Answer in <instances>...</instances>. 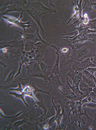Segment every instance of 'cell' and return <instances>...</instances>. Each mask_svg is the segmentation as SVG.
I'll return each instance as SVG.
<instances>
[{
  "label": "cell",
  "mask_w": 96,
  "mask_h": 130,
  "mask_svg": "<svg viewBox=\"0 0 96 130\" xmlns=\"http://www.w3.org/2000/svg\"><path fill=\"white\" fill-rule=\"evenodd\" d=\"M96 9V3H91L89 4V11Z\"/></svg>",
  "instance_id": "24"
},
{
  "label": "cell",
  "mask_w": 96,
  "mask_h": 130,
  "mask_svg": "<svg viewBox=\"0 0 96 130\" xmlns=\"http://www.w3.org/2000/svg\"><path fill=\"white\" fill-rule=\"evenodd\" d=\"M50 127L48 123L44 125L43 126V129H49Z\"/></svg>",
  "instance_id": "27"
},
{
  "label": "cell",
  "mask_w": 96,
  "mask_h": 130,
  "mask_svg": "<svg viewBox=\"0 0 96 130\" xmlns=\"http://www.w3.org/2000/svg\"><path fill=\"white\" fill-rule=\"evenodd\" d=\"M56 116L55 115L54 116L51 117V118L50 119L49 121L48 122V124L49 125L50 127H51L52 125L53 124V123L55 121H56Z\"/></svg>",
  "instance_id": "23"
},
{
  "label": "cell",
  "mask_w": 96,
  "mask_h": 130,
  "mask_svg": "<svg viewBox=\"0 0 96 130\" xmlns=\"http://www.w3.org/2000/svg\"><path fill=\"white\" fill-rule=\"evenodd\" d=\"M91 61L92 63L96 66V56L94 57H91Z\"/></svg>",
  "instance_id": "26"
},
{
  "label": "cell",
  "mask_w": 96,
  "mask_h": 130,
  "mask_svg": "<svg viewBox=\"0 0 96 130\" xmlns=\"http://www.w3.org/2000/svg\"><path fill=\"white\" fill-rule=\"evenodd\" d=\"M41 69L43 73L44 76V79L46 81H51V79L50 77H49V76L50 75V73L47 72V71L48 69L50 68V67L45 65V64L42 62L40 64Z\"/></svg>",
  "instance_id": "6"
},
{
  "label": "cell",
  "mask_w": 96,
  "mask_h": 130,
  "mask_svg": "<svg viewBox=\"0 0 96 130\" xmlns=\"http://www.w3.org/2000/svg\"><path fill=\"white\" fill-rule=\"evenodd\" d=\"M29 14V15L32 17V18L34 19V20H35L38 25L40 27L42 31V33H43V35H44V33H45L47 35H48L45 32L41 24V16L43 14H45V13H42L41 14H39L38 12L37 11L34 10H27L26 11Z\"/></svg>",
  "instance_id": "2"
},
{
  "label": "cell",
  "mask_w": 96,
  "mask_h": 130,
  "mask_svg": "<svg viewBox=\"0 0 96 130\" xmlns=\"http://www.w3.org/2000/svg\"><path fill=\"white\" fill-rule=\"evenodd\" d=\"M86 70L93 76H94V73L96 72V67H89Z\"/></svg>",
  "instance_id": "22"
},
{
  "label": "cell",
  "mask_w": 96,
  "mask_h": 130,
  "mask_svg": "<svg viewBox=\"0 0 96 130\" xmlns=\"http://www.w3.org/2000/svg\"><path fill=\"white\" fill-rule=\"evenodd\" d=\"M83 107H90L96 108V103H83Z\"/></svg>",
  "instance_id": "20"
},
{
  "label": "cell",
  "mask_w": 96,
  "mask_h": 130,
  "mask_svg": "<svg viewBox=\"0 0 96 130\" xmlns=\"http://www.w3.org/2000/svg\"><path fill=\"white\" fill-rule=\"evenodd\" d=\"M82 80L88 85L91 87L93 88L96 86L95 80L94 79H89L82 74Z\"/></svg>",
  "instance_id": "9"
},
{
  "label": "cell",
  "mask_w": 96,
  "mask_h": 130,
  "mask_svg": "<svg viewBox=\"0 0 96 130\" xmlns=\"http://www.w3.org/2000/svg\"><path fill=\"white\" fill-rule=\"evenodd\" d=\"M36 103H37V104L39 106V107L43 109L44 112V113H46L48 111L47 109L46 105L45 104L43 100H42L40 101L37 102Z\"/></svg>",
  "instance_id": "17"
},
{
  "label": "cell",
  "mask_w": 96,
  "mask_h": 130,
  "mask_svg": "<svg viewBox=\"0 0 96 130\" xmlns=\"http://www.w3.org/2000/svg\"><path fill=\"white\" fill-rule=\"evenodd\" d=\"M2 17L7 22L10 23V24L15 25L18 27L22 28L24 30L25 32H26V28H29L30 29H31L29 27L30 26H32L30 25V23L31 22V21H29V22L24 23L20 21V19H18L13 17L4 16Z\"/></svg>",
  "instance_id": "1"
},
{
  "label": "cell",
  "mask_w": 96,
  "mask_h": 130,
  "mask_svg": "<svg viewBox=\"0 0 96 130\" xmlns=\"http://www.w3.org/2000/svg\"><path fill=\"white\" fill-rule=\"evenodd\" d=\"M90 43H81V42H78V43H73V44L72 45L71 47L73 51H76L77 50L81 49L83 47L89 44Z\"/></svg>",
  "instance_id": "12"
},
{
  "label": "cell",
  "mask_w": 96,
  "mask_h": 130,
  "mask_svg": "<svg viewBox=\"0 0 96 130\" xmlns=\"http://www.w3.org/2000/svg\"><path fill=\"white\" fill-rule=\"evenodd\" d=\"M79 88L81 92L87 94H89L91 92L93 91L92 88L90 87L82 79L79 85Z\"/></svg>",
  "instance_id": "5"
},
{
  "label": "cell",
  "mask_w": 96,
  "mask_h": 130,
  "mask_svg": "<svg viewBox=\"0 0 96 130\" xmlns=\"http://www.w3.org/2000/svg\"><path fill=\"white\" fill-rule=\"evenodd\" d=\"M95 78H96V77H95Z\"/></svg>",
  "instance_id": "30"
},
{
  "label": "cell",
  "mask_w": 96,
  "mask_h": 130,
  "mask_svg": "<svg viewBox=\"0 0 96 130\" xmlns=\"http://www.w3.org/2000/svg\"><path fill=\"white\" fill-rule=\"evenodd\" d=\"M30 85L31 87H32L31 88V90H32L34 95H35V94L37 92H41L47 94H48L50 95V96H52V98H53V97L50 94L49 92L45 91L40 90V89L38 88L37 87H36L35 84H34L33 83H32L31 84H30Z\"/></svg>",
  "instance_id": "15"
},
{
  "label": "cell",
  "mask_w": 96,
  "mask_h": 130,
  "mask_svg": "<svg viewBox=\"0 0 96 130\" xmlns=\"http://www.w3.org/2000/svg\"><path fill=\"white\" fill-rule=\"evenodd\" d=\"M81 72L82 73V74L85 75L86 77L89 78V79L94 80V78H95V76H93L86 69L83 70V71H81Z\"/></svg>",
  "instance_id": "19"
},
{
  "label": "cell",
  "mask_w": 96,
  "mask_h": 130,
  "mask_svg": "<svg viewBox=\"0 0 96 130\" xmlns=\"http://www.w3.org/2000/svg\"><path fill=\"white\" fill-rule=\"evenodd\" d=\"M86 114L87 117L88 123L89 125V129L96 130V120H93L92 118L87 115L86 112Z\"/></svg>",
  "instance_id": "13"
},
{
  "label": "cell",
  "mask_w": 96,
  "mask_h": 130,
  "mask_svg": "<svg viewBox=\"0 0 96 130\" xmlns=\"http://www.w3.org/2000/svg\"><path fill=\"white\" fill-rule=\"evenodd\" d=\"M56 54L57 55V58L56 59L54 67H53L51 74H54L55 75H59V76L60 73L59 70V53L57 52H56Z\"/></svg>",
  "instance_id": "8"
},
{
  "label": "cell",
  "mask_w": 96,
  "mask_h": 130,
  "mask_svg": "<svg viewBox=\"0 0 96 130\" xmlns=\"http://www.w3.org/2000/svg\"><path fill=\"white\" fill-rule=\"evenodd\" d=\"M95 120H96V115L95 116Z\"/></svg>",
  "instance_id": "29"
},
{
  "label": "cell",
  "mask_w": 96,
  "mask_h": 130,
  "mask_svg": "<svg viewBox=\"0 0 96 130\" xmlns=\"http://www.w3.org/2000/svg\"><path fill=\"white\" fill-rule=\"evenodd\" d=\"M16 71L15 70H13V71L10 72V74L8 75V76L7 80L6 81V83H7L9 81H10L12 79H13L14 75L15 74Z\"/></svg>",
  "instance_id": "21"
},
{
  "label": "cell",
  "mask_w": 96,
  "mask_h": 130,
  "mask_svg": "<svg viewBox=\"0 0 96 130\" xmlns=\"http://www.w3.org/2000/svg\"><path fill=\"white\" fill-rule=\"evenodd\" d=\"M27 122V120L25 119L19 120L14 123L13 125V126L14 128L18 127H19L26 123Z\"/></svg>",
  "instance_id": "18"
},
{
  "label": "cell",
  "mask_w": 96,
  "mask_h": 130,
  "mask_svg": "<svg viewBox=\"0 0 96 130\" xmlns=\"http://www.w3.org/2000/svg\"><path fill=\"white\" fill-rule=\"evenodd\" d=\"M68 50L66 48H64V49H63L62 50V51L63 52H66Z\"/></svg>",
  "instance_id": "28"
},
{
  "label": "cell",
  "mask_w": 96,
  "mask_h": 130,
  "mask_svg": "<svg viewBox=\"0 0 96 130\" xmlns=\"http://www.w3.org/2000/svg\"><path fill=\"white\" fill-rule=\"evenodd\" d=\"M9 94L14 95V96H15V98H19L21 99L22 101H23L25 105H26L27 107L29 106L27 103H26V101H25V99L24 98L25 96V95L26 94H25L24 93L18 94L15 93V92H11V93H9Z\"/></svg>",
  "instance_id": "14"
},
{
  "label": "cell",
  "mask_w": 96,
  "mask_h": 130,
  "mask_svg": "<svg viewBox=\"0 0 96 130\" xmlns=\"http://www.w3.org/2000/svg\"><path fill=\"white\" fill-rule=\"evenodd\" d=\"M81 102L82 104L89 103H96V97L94 95V92H91L86 98L82 100Z\"/></svg>",
  "instance_id": "7"
},
{
  "label": "cell",
  "mask_w": 96,
  "mask_h": 130,
  "mask_svg": "<svg viewBox=\"0 0 96 130\" xmlns=\"http://www.w3.org/2000/svg\"><path fill=\"white\" fill-rule=\"evenodd\" d=\"M90 50L89 48H83L79 53L78 57L81 58L85 57L87 55L90 53Z\"/></svg>",
  "instance_id": "16"
},
{
  "label": "cell",
  "mask_w": 96,
  "mask_h": 130,
  "mask_svg": "<svg viewBox=\"0 0 96 130\" xmlns=\"http://www.w3.org/2000/svg\"><path fill=\"white\" fill-rule=\"evenodd\" d=\"M19 87L18 88L16 89H10V90H14L16 91L20 92V93H22V91L23 90L21 87V84L19 83H18Z\"/></svg>",
  "instance_id": "25"
},
{
  "label": "cell",
  "mask_w": 96,
  "mask_h": 130,
  "mask_svg": "<svg viewBox=\"0 0 96 130\" xmlns=\"http://www.w3.org/2000/svg\"><path fill=\"white\" fill-rule=\"evenodd\" d=\"M31 5L32 6V7H33L35 9H37V10L41 11L45 13H48V12H52L56 13V10L48 8L41 3H33L31 4Z\"/></svg>",
  "instance_id": "4"
},
{
  "label": "cell",
  "mask_w": 96,
  "mask_h": 130,
  "mask_svg": "<svg viewBox=\"0 0 96 130\" xmlns=\"http://www.w3.org/2000/svg\"><path fill=\"white\" fill-rule=\"evenodd\" d=\"M82 73L81 72L71 70L68 73V76L71 78L73 82V85L79 87L81 81Z\"/></svg>",
  "instance_id": "3"
},
{
  "label": "cell",
  "mask_w": 96,
  "mask_h": 130,
  "mask_svg": "<svg viewBox=\"0 0 96 130\" xmlns=\"http://www.w3.org/2000/svg\"><path fill=\"white\" fill-rule=\"evenodd\" d=\"M59 75H56L55 76H53V74H51L50 78L51 79V82L53 81L57 85L64 87L65 86H64L62 84V82H61L60 80L59 79Z\"/></svg>",
  "instance_id": "11"
},
{
  "label": "cell",
  "mask_w": 96,
  "mask_h": 130,
  "mask_svg": "<svg viewBox=\"0 0 96 130\" xmlns=\"http://www.w3.org/2000/svg\"><path fill=\"white\" fill-rule=\"evenodd\" d=\"M56 111L54 106H53L51 107H49L48 111L46 114L45 120L54 116L56 115Z\"/></svg>",
  "instance_id": "10"
}]
</instances>
